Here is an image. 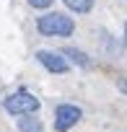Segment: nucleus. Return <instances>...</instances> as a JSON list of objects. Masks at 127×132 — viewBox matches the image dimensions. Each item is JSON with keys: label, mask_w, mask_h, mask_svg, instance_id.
I'll use <instances>...</instances> for the list:
<instances>
[{"label": "nucleus", "mask_w": 127, "mask_h": 132, "mask_svg": "<svg viewBox=\"0 0 127 132\" xmlns=\"http://www.w3.org/2000/svg\"><path fill=\"white\" fill-rule=\"evenodd\" d=\"M36 29L44 36H70L75 31V23L65 13H47V16H42L36 21Z\"/></svg>", "instance_id": "obj_1"}, {"label": "nucleus", "mask_w": 127, "mask_h": 132, "mask_svg": "<svg viewBox=\"0 0 127 132\" xmlns=\"http://www.w3.org/2000/svg\"><path fill=\"white\" fill-rule=\"evenodd\" d=\"M3 106H5L8 114L23 117V114H34L42 104H39V98H36L34 93H29V91H16V93H11V96L3 101Z\"/></svg>", "instance_id": "obj_2"}, {"label": "nucleus", "mask_w": 127, "mask_h": 132, "mask_svg": "<svg viewBox=\"0 0 127 132\" xmlns=\"http://www.w3.org/2000/svg\"><path fill=\"white\" fill-rule=\"evenodd\" d=\"M81 119H83V111H81L78 106H73V104H60V106L54 109V127H57V132L73 129Z\"/></svg>", "instance_id": "obj_3"}, {"label": "nucleus", "mask_w": 127, "mask_h": 132, "mask_svg": "<svg viewBox=\"0 0 127 132\" xmlns=\"http://www.w3.org/2000/svg\"><path fill=\"white\" fill-rule=\"evenodd\" d=\"M36 60H39V65H44V68L49 73H54V75L68 73V68H70V62L62 57V52H52V49H39L36 52Z\"/></svg>", "instance_id": "obj_4"}, {"label": "nucleus", "mask_w": 127, "mask_h": 132, "mask_svg": "<svg viewBox=\"0 0 127 132\" xmlns=\"http://www.w3.org/2000/svg\"><path fill=\"white\" fill-rule=\"evenodd\" d=\"M62 57H65L68 62H75L78 68H88V65H91V60L86 57V52H81L75 47H65V49H62Z\"/></svg>", "instance_id": "obj_5"}, {"label": "nucleus", "mask_w": 127, "mask_h": 132, "mask_svg": "<svg viewBox=\"0 0 127 132\" xmlns=\"http://www.w3.org/2000/svg\"><path fill=\"white\" fill-rule=\"evenodd\" d=\"M18 132H44V127L34 114H23L18 117Z\"/></svg>", "instance_id": "obj_6"}, {"label": "nucleus", "mask_w": 127, "mask_h": 132, "mask_svg": "<svg viewBox=\"0 0 127 132\" xmlns=\"http://www.w3.org/2000/svg\"><path fill=\"white\" fill-rule=\"evenodd\" d=\"M62 3H65L73 13H88V11L93 8L96 0H62Z\"/></svg>", "instance_id": "obj_7"}, {"label": "nucleus", "mask_w": 127, "mask_h": 132, "mask_svg": "<svg viewBox=\"0 0 127 132\" xmlns=\"http://www.w3.org/2000/svg\"><path fill=\"white\" fill-rule=\"evenodd\" d=\"M29 5H31V8L44 11V8H49V5H52V0H29Z\"/></svg>", "instance_id": "obj_8"}, {"label": "nucleus", "mask_w": 127, "mask_h": 132, "mask_svg": "<svg viewBox=\"0 0 127 132\" xmlns=\"http://www.w3.org/2000/svg\"><path fill=\"white\" fill-rule=\"evenodd\" d=\"M117 88H119L122 93H127V75H122V78L117 80Z\"/></svg>", "instance_id": "obj_9"}, {"label": "nucleus", "mask_w": 127, "mask_h": 132, "mask_svg": "<svg viewBox=\"0 0 127 132\" xmlns=\"http://www.w3.org/2000/svg\"><path fill=\"white\" fill-rule=\"evenodd\" d=\"M124 47H127V23H124Z\"/></svg>", "instance_id": "obj_10"}]
</instances>
